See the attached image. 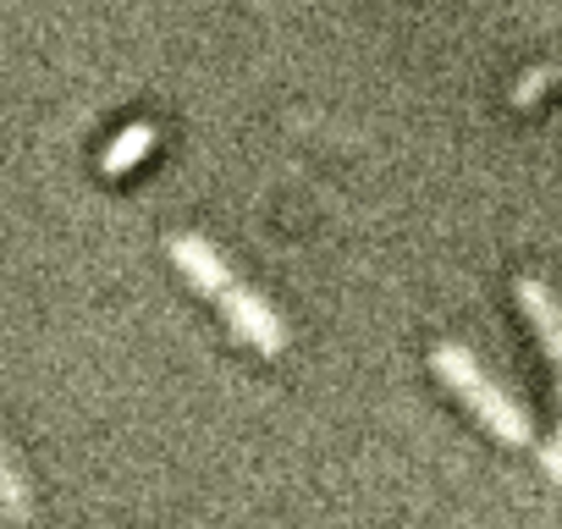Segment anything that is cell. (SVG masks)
<instances>
[{
  "instance_id": "52a82bcc",
  "label": "cell",
  "mask_w": 562,
  "mask_h": 529,
  "mask_svg": "<svg viewBox=\"0 0 562 529\" xmlns=\"http://www.w3.org/2000/svg\"><path fill=\"white\" fill-rule=\"evenodd\" d=\"M546 83H557V78H551V67H535V72H524V78L513 83V105H535V100L546 94Z\"/></svg>"
},
{
  "instance_id": "ba28073f",
  "label": "cell",
  "mask_w": 562,
  "mask_h": 529,
  "mask_svg": "<svg viewBox=\"0 0 562 529\" xmlns=\"http://www.w3.org/2000/svg\"><path fill=\"white\" fill-rule=\"evenodd\" d=\"M540 458H546V474H551V480L562 485V425H557V436H551V441L540 447Z\"/></svg>"
},
{
  "instance_id": "3957f363",
  "label": "cell",
  "mask_w": 562,
  "mask_h": 529,
  "mask_svg": "<svg viewBox=\"0 0 562 529\" xmlns=\"http://www.w3.org/2000/svg\"><path fill=\"white\" fill-rule=\"evenodd\" d=\"M166 254H171L177 271L188 277V288H193V293H204L210 304L237 282V277H232V264H226V254H221L215 243H204L199 232H171V237H166Z\"/></svg>"
},
{
  "instance_id": "5b68a950",
  "label": "cell",
  "mask_w": 562,
  "mask_h": 529,
  "mask_svg": "<svg viewBox=\"0 0 562 529\" xmlns=\"http://www.w3.org/2000/svg\"><path fill=\"white\" fill-rule=\"evenodd\" d=\"M0 513H7L12 524H29L34 518V485H29L23 463L12 458L7 436H0Z\"/></svg>"
},
{
  "instance_id": "277c9868",
  "label": "cell",
  "mask_w": 562,
  "mask_h": 529,
  "mask_svg": "<svg viewBox=\"0 0 562 529\" xmlns=\"http://www.w3.org/2000/svg\"><path fill=\"white\" fill-rule=\"evenodd\" d=\"M513 299H518L524 320L535 326V337H540V348H546V359L557 370V397H562V299L540 277H518L513 282Z\"/></svg>"
},
{
  "instance_id": "6da1fadb",
  "label": "cell",
  "mask_w": 562,
  "mask_h": 529,
  "mask_svg": "<svg viewBox=\"0 0 562 529\" xmlns=\"http://www.w3.org/2000/svg\"><path fill=\"white\" fill-rule=\"evenodd\" d=\"M430 370H436V381H447V386L463 397V408H469L496 441H507V447H535V441H540L529 408H524L518 397H507V392L480 370V359H474L469 348L436 342V348H430Z\"/></svg>"
},
{
  "instance_id": "8992f818",
  "label": "cell",
  "mask_w": 562,
  "mask_h": 529,
  "mask_svg": "<svg viewBox=\"0 0 562 529\" xmlns=\"http://www.w3.org/2000/svg\"><path fill=\"white\" fill-rule=\"evenodd\" d=\"M149 149H155V127H149V122H133V127L116 133V144L100 155V171H105V177H122V171H133Z\"/></svg>"
},
{
  "instance_id": "7a4b0ae2",
  "label": "cell",
  "mask_w": 562,
  "mask_h": 529,
  "mask_svg": "<svg viewBox=\"0 0 562 529\" xmlns=\"http://www.w3.org/2000/svg\"><path fill=\"white\" fill-rule=\"evenodd\" d=\"M215 309H221V320H226V331H232L237 342L259 348L265 359L288 353V320H281V315L270 309V299H265V293H254V288L232 282V288L215 299Z\"/></svg>"
},
{
  "instance_id": "9c48e42d",
  "label": "cell",
  "mask_w": 562,
  "mask_h": 529,
  "mask_svg": "<svg viewBox=\"0 0 562 529\" xmlns=\"http://www.w3.org/2000/svg\"><path fill=\"white\" fill-rule=\"evenodd\" d=\"M551 78H557V83H562V61H557V67H551Z\"/></svg>"
}]
</instances>
